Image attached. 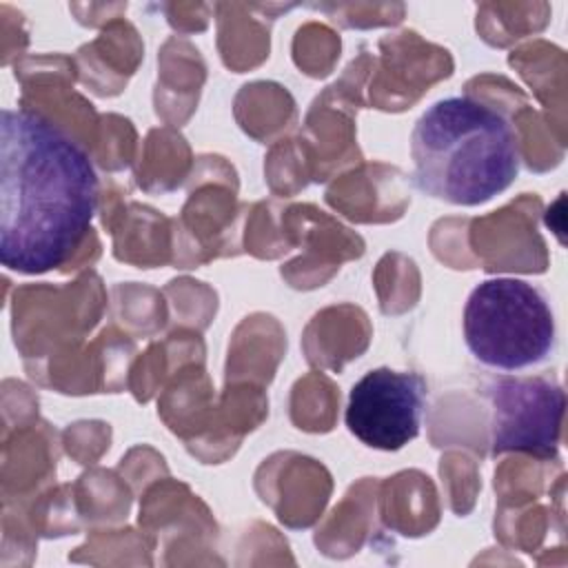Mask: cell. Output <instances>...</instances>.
I'll return each instance as SVG.
<instances>
[{
	"mask_svg": "<svg viewBox=\"0 0 568 568\" xmlns=\"http://www.w3.org/2000/svg\"><path fill=\"white\" fill-rule=\"evenodd\" d=\"M98 173L87 149L31 109L0 118V262L22 275L62 266L98 209Z\"/></svg>",
	"mask_w": 568,
	"mask_h": 568,
	"instance_id": "cell-1",
	"label": "cell"
},
{
	"mask_svg": "<svg viewBox=\"0 0 568 568\" xmlns=\"http://www.w3.org/2000/svg\"><path fill=\"white\" fill-rule=\"evenodd\" d=\"M410 160L415 186L455 206H479L519 175L515 129L497 109L466 95L437 100L417 118Z\"/></svg>",
	"mask_w": 568,
	"mask_h": 568,
	"instance_id": "cell-2",
	"label": "cell"
},
{
	"mask_svg": "<svg viewBox=\"0 0 568 568\" xmlns=\"http://www.w3.org/2000/svg\"><path fill=\"white\" fill-rule=\"evenodd\" d=\"M464 342L475 362L519 373L550 359L557 346L555 313L546 295L519 277L477 284L464 306Z\"/></svg>",
	"mask_w": 568,
	"mask_h": 568,
	"instance_id": "cell-3",
	"label": "cell"
},
{
	"mask_svg": "<svg viewBox=\"0 0 568 568\" xmlns=\"http://www.w3.org/2000/svg\"><path fill=\"white\" fill-rule=\"evenodd\" d=\"M428 386L419 373L373 368L348 393L344 424L362 444L399 450L419 435Z\"/></svg>",
	"mask_w": 568,
	"mask_h": 568,
	"instance_id": "cell-4",
	"label": "cell"
},
{
	"mask_svg": "<svg viewBox=\"0 0 568 568\" xmlns=\"http://www.w3.org/2000/svg\"><path fill=\"white\" fill-rule=\"evenodd\" d=\"M490 402V453L555 457L566 395L541 377H497L486 386Z\"/></svg>",
	"mask_w": 568,
	"mask_h": 568,
	"instance_id": "cell-5",
	"label": "cell"
}]
</instances>
